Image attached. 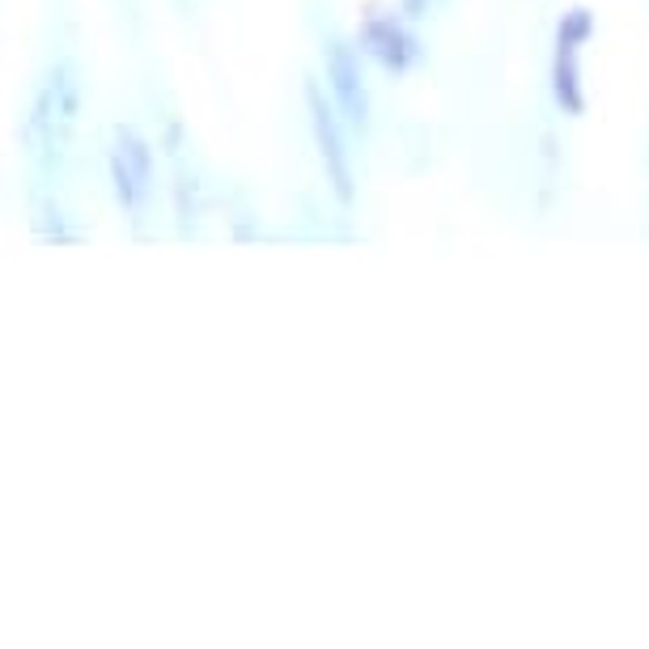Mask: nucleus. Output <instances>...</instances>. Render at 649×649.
I'll list each match as a JSON object with an SVG mask.
<instances>
[{"label":"nucleus","instance_id":"nucleus-1","mask_svg":"<svg viewBox=\"0 0 649 649\" xmlns=\"http://www.w3.org/2000/svg\"><path fill=\"white\" fill-rule=\"evenodd\" d=\"M148 175H153V157H148V145L141 141V136H136V132L119 128L116 153H111V178H116L119 205H123V208L141 205V196L148 191Z\"/></svg>","mask_w":649,"mask_h":649},{"label":"nucleus","instance_id":"nucleus-2","mask_svg":"<svg viewBox=\"0 0 649 649\" xmlns=\"http://www.w3.org/2000/svg\"><path fill=\"white\" fill-rule=\"evenodd\" d=\"M310 98V123H315V141H319V153H323V166L331 183H336V196L340 200H353V166H349V153H344V136L336 128V116L327 111L323 94L310 86L306 89Z\"/></svg>","mask_w":649,"mask_h":649},{"label":"nucleus","instance_id":"nucleus-3","mask_svg":"<svg viewBox=\"0 0 649 649\" xmlns=\"http://www.w3.org/2000/svg\"><path fill=\"white\" fill-rule=\"evenodd\" d=\"M327 77H331L336 102L344 107V116L353 119L356 128H365L370 102H365V86H361V64H356L353 47H344V43H331V47H327Z\"/></svg>","mask_w":649,"mask_h":649},{"label":"nucleus","instance_id":"nucleus-4","mask_svg":"<svg viewBox=\"0 0 649 649\" xmlns=\"http://www.w3.org/2000/svg\"><path fill=\"white\" fill-rule=\"evenodd\" d=\"M365 47L383 59L386 68H408V59L416 56V43L391 18H370L365 22Z\"/></svg>","mask_w":649,"mask_h":649},{"label":"nucleus","instance_id":"nucleus-5","mask_svg":"<svg viewBox=\"0 0 649 649\" xmlns=\"http://www.w3.org/2000/svg\"><path fill=\"white\" fill-rule=\"evenodd\" d=\"M552 81H557V102L564 111H582L586 98H582V81H578V47H557V68H552Z\"/></svg>","mask_w":649,"mask_h":649},{"label":"nucleus","instance_id":"nucleus-6","mask_svg":"<svg viewBox=\"0 0 649 649\" xmlns=\"http://www.w3.org/2000/svg\"><path fill=\"white\" fill-rule=\"evenodd\" d=\"M591 13L586 9H573V13H564V22H561V43L564 47H582L586 38H591Z\"/></svg>","mask_w":649,"mask_h":649}]
</instances>
